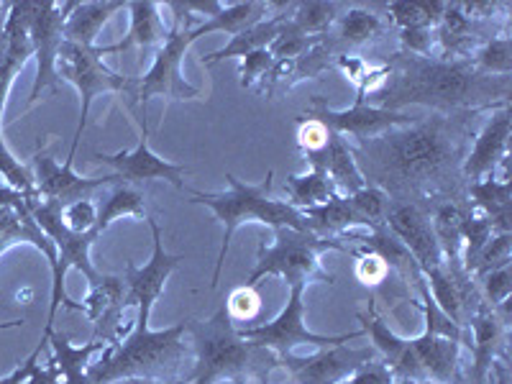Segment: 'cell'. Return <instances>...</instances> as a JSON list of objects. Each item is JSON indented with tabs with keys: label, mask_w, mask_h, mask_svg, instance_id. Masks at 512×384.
<instances>
[{
	"label": "cell",
	"mask_w": 512,
	"mask_h": 384,
	"mask_svg": "<svg viewBox=\"0 0 512 384\" xmlns=\"http://www.w3.org/2000/svg\"><path fill=\"white\" fill-rule=\"evenodd\" d=\"M482 113H431L351 146L367 187L392 203L431 213L448 200L466 198L464 162L474 141V118Z\"/></svg>",
	"instance_id": "cell-1"
},
{
	"label": "cell",
	"mask_w": 512,
	"mask_h": 384,
	"mask_svg": "<svg viewBox=\"0 0 512 384\" xmlns=\"http://www.w3.org/2000/svg\"><path fill=\"white\" fill-rule=\"evenodd\" d=\"M384 80L374 90V108L400 111L423 105L431 113H495L510 105L512 77H489L472 59H443L438 54L395 52L379 57Z\"/></svg>",
	"instance_id": "cell-2"
},
{
	"label": "cell",
	"mask_w": 512,
	"mask_h": 384,
	"mask_svg": "<svg viewBox=\"0 0 512 384\" xmlns=\"http://www.w3.org/2000/svg\"><path fill=\"white\" fill-rule=\"evenodd\" d=\"M187 323L190 320H182L164 331H128L126 338L105 346L98 364H90V384H111L116 379L172 384L182 379V364L190 359V349L182 341Z\"/></svg>",
	"instance_id": "cell-3"
},
{
	"label": "cell",
	"mask_w": 512,
	"mask_h": 384,
	"mask_svg": "<svg viewBox=\"0 0 512 384\" xmlns=\"http://www.w3.org/2000/svg\"><path fill=\"white\" fill-rule=\"evenodd\" d=\"M226 180L228 185H231L228 192H200L192 190V187H185L192 198H195L192 203L208 205V208L216 213L218 221L223 223V228H226V231H223V244L221 254H218L216 272H213V280H210V287H213V290H216L218 282H221L228 244H231L233 233L239 231V226L244 221H259L267 223V226L272 228H292V231L310 233L303 210L292 208L287 200L272 198V169L267 172V180H264L262 185H244V182L236 175H231V172H226Z\"/></svg>",
	"instance_id": "cell-4"
},
{
	"label": "cell",
	"mask_w": 512,
	"mask_h": 384,
	"mask_svg": "<svg viewBox=\"0 0 512 384\" xmlns=\"http://www.w3.org/2000/svg\"><path fill=\"white\" fill-rule=\"evenodd\" d=\"M187 331L192 333L195 351H198L195 369L187 374L190 382H267L269 361L256 359L262 349H256L241 338L239 328L228 320L223 308L210 320H190Z\"/></svg>",
	"instance_id": "cell-5"
},
{
	"label": "cell",
	"mask_w": 512,
	"mask_h": 384,
	"mask_svg": "<svg viewBox=\"0 0 512 384\" xmlns=\"http://www.w3.org/2000/svg\"><path fill=\"white\" fill-rule=\"evenodd\" d=\"M346 251L338 239H320L315 233L274 228V244L259 246L256 267L246 277L244 285L256 287L267 277H282L287 285H308V282H328L336 285V277L320 267V251Z\"/></svg>",
	"instance_id": "cell-6"
},
{
	"label": "cell",
	"mask_w": 512,
	"mask_h": 384,
	"mask_svg": "<svg viewBox=\"0 0 512 384\" xmlns=\"http://www.w3.org/2000/svg\"><path fill=\"white\" fill-rule=\"evenodd\" d=\"M169 8L175 11V26L167 31V39L157 49L152 70L146 72L144 80L136 82V90L128 103L131 108L144 105L146 111V100L154 95H164L167 100H195L200 95V90L187 85L182 77V59H185L187 49L195 44V39L190 36L192 16L185 3H169Z\"/></svg>",
	"instance_id": "cell-7"
},
{
	"label": "cell",
	"mask_w": 512,
	"mask_h": 384,
	"mask_svg": "<svg viewBox=\"0 0 512 384\" xmlns=\"http://www.w3.org/2000/svg\"><path fill=\"white\" fill-rule=\"evenodd\" d=\"M57 77L72 82L82 100L80 123H77L75 139H72V149H70L72 157H75L77 149H80L82 131H85V123H88L90 103H93L95 95L98 93H118V95L126 93L128 98H131L136 90V82H139V80H131V77L113 75L111 70H105V64L100 62L98 47L85 49V47H77V44H72V41H62V47H59Z\"/></svg>",
	"instance_id": "cell-8"
},
{
	"label": "cell",
	"mask_w": 512,
	"mask_h": 384,
	"mask_svg": "<svg viewBox=\"0 0 512 384\" xmlns=\"http://www.w3.org/2000/svg\"><path fill=\"white\" fill-rule=\"evenodd\" d=\"M303 292H305V285H292L290 300H287L280 318H274L272 323H264V326L239 328L241 338L249 341L251 346H256V349L269 351V354L274 356H287L297 344H310V346H320V349H328V346L349 344V341H354V338L367 336L364 328H361V331L341 333V336H318V333H310L303 323V313H305Z\"/></svg>",
	"instance_id": "cell-9"
},
{
	"label": "cell",
	"mask_w": 512,
	"mask_h": 384,
	"mask_svg": "<svg viewBox=\"0 0 512 384\" xmlns=\"http://www.w3.org/2000/svg\"><path fill=\"white\" fill-rule=\"evenodd\" d=\"M77 3H34L26 0V21H29V39L34 47L36 70L34 90H31L29 108L41 98L44 90L59 93L57 54L64 41V24Z\"/></svg>",
	"instance_id": "cell-10"
},
{
	"label": "cell",
	"mask_w": 512,
	"mask_h": 384,
	"mask_svg": "<svg viewBox=\"0 0 512 384\" xmlns=\"http://www.w3.org/2000/svg\"><path fill=\"white\" fill-rule=\"evenodd\" d=\"M377 356V351L364 346L338 344L318 351L313 356H274L269 354V372L274 367L287 369L292 384H344L354 372Z\"/></svg>",
	"instance_id": "cell-11"
},
{
	"label": "cell",
	"mask_w": 512,
	"mask_h": 384,
	"mask_svg": "<svg viewBox=\"0 0 512 384\" xmlns=\"http://www.w3.org/2000/svg\"><path fill=\"white\" fill-rule=\"evenodd\" d=\"M149 228H152L154 236V254L152 262L146 264V267H136L134 262L126 264V297H123V308H131L136 305V328L139 331H146L149 328V315H152V305L157 303V297L162 295L164 285H167L169 274L175 272L177 264L182 262V256L177 254H167L164 251V241H162V228L159 223L154 221L152 216L146 218Z\"/></svg>",
	"instance_id": "cell-12"
},
{
	"label": "cell",
	"mask_w": 512,
	"mask_h": 384,
	"mask_svg": "<svg viewBox=\"0 0 512 384\" xmlns=\"http://www.w3.org/2000/svg\"><path fill=\"white\" fill-rule=\"evenodd\" d=\"M72 162L75 157L67 154V162L64 167H57V162L52 159V154L47 149H41L31 157V172H34L36 182V198L49 200V203L57 205H70L77 200H93L95 192L105 185H121L116 175L95 177V180H85V177H77L72 172Z\"/></svg>",
	"instance_id": "cell-13"
},
{
	"label": "cell",
	"mask_w": 512,
	"mask_h": 384,
	"mask_svg": "<svg viewBox=\"0 0 512 384\" xmlns=\"http://www.w3.org/2000/svg\"><path fill=\"white\" fill-rule=\"evenodd\" d=\"M139 126H141V139L139 146H136L134 152L128 154H100L95 152V162L100 164H108L113 167L116 172L113 175L121 180V185L128 187H136V185H144V182H152V180H164L169 182L172 187L177 190H185V175L190 172V167L185 164H172V162H164L159 159L157 154L149 149V128H146V113H139Z\"/></svg>",
	"instance_id": "cell-14"
},
{
	"label": "cell",
	"mask_w": 512,
	"mask_h": 384,
	"mask_svg": "<svg viewBox=\"0 0 512 384\" xmlns=\"http://www.w3.org/2000/svg\"><path fill=\"white\" fill-rule=\"evenodd\" d=\"M464 331H472V369L469 377L474 384H487L489 369L497 359H507V341H510V305L505 308H489L479 303V308L469 315Z\"/></svg>",
	"instance_id": "cell-15"
},
{
	"label": "cell",
	"mask_w": 512,
	"mask_h": 384,
	"mask_svg": "<svg viewBox=\"0 0 512 384\" xmlns=\"http://www.w3.org/2000/svg\"><path fill=\"white\" fill-rule=\"evenodd\" d=\"M305 118H315L323 126H328L333 134L338 136H354L356 139H367V136H377L387 128L405 126V123L415 121L418 116H408V113L400 111H384V108H374V105L367 103H354L351 111H331L326 103V98L320 95H313V103H310L308 111L303 113Z\"/></svg>",
	"instance_id": "cell-16"
},
{
	"label": "cell",
	"mask_w": 512,
	"mask_h": 384,
	"mask_svg": "<svg viewBox=\"0 0 512 384\" xmlns=\"http://www.w3.org/2000/svg\"><path fill=\"white\" fill-rule=\"evenodd\" d=\"M384 226L395 233L402 244L408 246L413 259L418 262L420 272L433 267H441L446 262L441 244L436 239V231L431 226L428 213L408 203H392L387 205V216H384Z\"/></svg>",
	"instance_id": "cell-17"
},
{
	"label": "cell",
	"mask_w": 512,
	"mask_h": 384,
	"mask_svg": "<svg viewBox=\"0 0 512 384\" xmlns=\"http://www.w3.org/2000/svg\"><path fill=\"white\" fill-rule=\"evenodd\" d=\"M500 31L505 29L497 24H479V21L466 16L459 3H446L436 29H433V41L438 44V57L472 59L484 41L492 39Z\"/></svg>",
	"instance_id": "cell-18"
},
{
	"label": "cell",
	"mask_w": 512,
	"mask_h": 384,
	"mask_svg": "<svg viewBox=\"0 0 512 384\" xmlns=\"http://www.w3.org/2000/svg\"><path fill=\"white\" fill-rule=\"evenodd\" d=\"M338 57L336 44L331 41V36H320L313 47L305 54L295 59H274L272 70H269L267 80L262 85V98H277V95L287 93L295 85L305 80H318L323 72H328L333 67Z\"/></svg>",
	"instance_id": "cell-19"
},
{
	"label": "cell",
	"mask_w": 512,
	"mask_h": 384,
	"mask_svg": "<svg viewBox=\"0 0 512 384\" xmlns=\"http://www.w3.org/2000/svg\"><path fill=\"white\" fill-rule=\"evenodd\" d=\"M510 134L512 111L510 105H505V108H497L492 121L487 123V128H484L482 134L474 139V144L469 146V154H466L464 162L466 187L474 185V182L487 180V177H495V169L507 159Z\"/></svg>",
	"instance_id": "cell-20"
},
{
	"label": "cell",
	"mask_w": 512,
	"mask_h": 384,
	"mask_svg": "<svg viewBox=\"0 0 512 384\" xmlns=\"http://www.w3.org/2000/svg\"><path fill=\"white\" fill-rule=\"evenodd\" d=\"M390 29L392 24L379 11V3H351L328 36L336 44L338 54H356L369 44H379Z\"/></svg>",
	"instance_id": "cell-21"
},
{
	"label": "cell",
	"mask_w": 512,
	"mask_h": 384,
	"mask_svg": "<svg viewBox=\"0 0 512 384\" xmlns=\"http://www.w3.org/2000/svg\"><path fill=\"white\" fill-rule=\"evenodd\" d=\"M420 384H456L461 374V341L425 331L423 336L410 341Z\"/></svg>",
	"instance_id": "cell-22"
},
{
	"label": "cell",
	"mask_w": 512,
	"mask_h": 384,
	"mask_svg": "<svg viewBox=\"0 0 512 384\" xmlns=\"http://www.w3.org/2000/svg\"><path fill=\"white\" fill-rule=\"evenodd\" d=\"M123 297H126V280L116 274H103L98 285L90 287L88 297L82 300V313H88L90 323H95V341L113 344L121 333Z\"/></svg>",
	"instance_id": "cell-23"
},
{
	"label": "cell",
	"mask_w": 512,
	"mask_h": 384,
	"mask_svg": "<svg viewBox=\"0 0 512 384\" xmlns=\"http://www.w3.org/2000/svg\"><path fill=\"white\" fill-rule=\"evenodd\" d=\"M310 169H320L326 172L328 180L336 185V190H344L346 195H354L356 190H361L364 180H361L359 169H356L354 157H351V146L344 136H338L331 131V139L323 149H318L315 154H308Z\"/></svg>",
	"instance_id": "cell-24"
},
{
	"label": "cell",
	"mask_w": 512,
	"mask_h": 384,
	"mask_svg": "<svg viewBox=\"0 0 512 384\" xmlns=\"http://www.w3.org/2000/svg\"><path fill=\"white\" fill-rule=\"evenodd\" d=\"M126 6L131 8V29H128L126 39L111 44V47H98L100 57H105V54H121L131 47H162L164 39H167L157 3H152V0H134V3H126Z\"/></svg>",
	"instance_id": "cell-25"
},
{
	"label": "cell",
	"mask_w": 512,
	"mask_h": 384,
	"mask_svg": "<svg viewBox=\"0 0 512 384\" xmlns=\"http://www.w3.org/2000/svg\"><path fill=\"white\" fill-rule=\"evenodd\" d=\"M466 198L474 205V210L492 221L495 233H512V182L507 177L505 180L487 177L482 182H474L466 187Z\"/></svg>",
	"instance_id": "cell-26"
},
{
	"label": "cell",
	"mask_w": 512,
	"mask_h": 384,
	"mask_svg": "<svg viewBox=\"0 0 512 384\" xmlns=\"http://www.w3.org/2000/svg\"><path fill=\"white\" fill-rule=\"evenodd\" d=\"M274 3H264V0H249V3H228L221 6V11L216 16H210L208 21H203L200 26L190 31V36L195 41L205 34H213V31H223V34L239 36L241 31L251 29V26L267 21V13L272 11Z\"/></svg>",
	"instance_id": "cell-27"
},
{
	"label": "cell",
	"mask_w": 512,
	"mask_h": 384,
	"mask_svg": "<svg viewBox=\"0 0 512 384\" xmlns=\"http://www.w3.org/2000/svg\"><path fill=\"white\" fill-rule=\"evenodd\" d=\"M287 11H292V3L285 8V11L277 13V16H269L267 21H262V24L251 26V29L241 31L239 36H233L226 47L208 54V57H203V64L205 67H213V64L223 62V59L228 57H249V54L259 52V49H267L269 44L280 36L282 26H285V21L290 18L287 16Z\"/></svg>",
	"instance_id": "cell-28"
},
{
	"label": "cell",
	"mask_w": 512,
	"mask_h": 384,
	"mask_svg": "<svg viewBox=\"0 0 512 384\" xmlns=\"http://www.w3.org/2000/svg\"><path fill=\"white\" fill-rule=\"evenodd\" d=\"M305 221H308L310 233L320 236V239H336L341 233H346L354 226H364L359 213L351 205L349 195H333L323 205H313V208L303 210Z\"/></svg>",
	"instance_id": "cell-29"
},
{
	"label": "cell",
	"mask_w": 512,
	"mask_h": 384,
	"mask_svg": "<svg viewBox=\"0 0 512 384\" xmlns=\"http://www.w3.org/2000/svg\"><path fill=\"white\" fill-rule=\"evenodd\" d=\"M126 3H118V0H90V3H77L75 11L70 13L67 24H64V41H72L77 47L93 49L95 36L100 34V29L105 26V21L113 16L116 11Z\"/></svg>",
	"instance_id": "cell-30"
},
{
	"label": "cell",
	"mask_w": 512,
	"mask_h": 384,
	"mask_svg": "<svg viewBox=\"0 0 512 384\" xmlns=\"http://www.w3.org/2000/svg\"><path fill=\"white\" fill-rule=\"evenodd\" d=\"M49 344L54 349V361H57L62 384H90V356L98 354V351H105V346H108L103 341H95V338L85 346H72L67 341V336L54 331L49 333Z\"/></svg>",
	"instance_id": "cell-31"
},
{
	"label": "cell",
	"mask_w": 512,
	"mask_h": 384,
	"mask_svg": "<svg viewBox=\"0 0 512 384\" xmlns=\"http://www.w3.org/2000/svg\"><path fill=\"white\" fill-rule=\"evenodd\" d=\"M443 6L441 0L436 3H379V11L387 16L392 29L400 31H433L441 18Z\"/></svg>",
	"instance_id": "cell-32"
},
{
	"label": "cell",
	"mask_w": 512,
	"mask_h": 384,
	"mask_svg": "<svg viewBox=\"0 0 512 384\" xmlns=\"http://www.w3.org/2000/svg\"><path fill=\"white\" fill-rule=\"evenodd\" d=\"M346 6L341 3H323V0H308V3H295L290 13V24L305 36H326L341 18Z\"/></svg>",
	"instance_id": "cell-33"
},
{
	"label": "cell",
	"mask_w": 512,
	"mask_h": 384,
	"mask_svg": "<svg viewBox=\"0 0 512 384\" xmlns=\"http://www.w3.org/2000/svg\"><path fill=\"white\" fill-rule=\"evenodd\" d=\"M287 192V203L297 210L313 208V205H323L326 200H331L336 195V185L328 180L326 172L320 169H310L308 175L303 177H287L285 182Z\"/></svg>",
	"instance_id": "cell-34"
},
{
	"label": "cell",
	"mask_w": 512,
	"mask_h": 384,
	"mask_svg": "<svg viewBox=\"0 0 512 384\" xmlns=\"http://www.w3.org/2000/svg\"><path fill=\"white\" fill-rule=\"evenodd\" d=\"M123 216L149 218L144 192L136 190V187L118 185L116 190H113L111 198L105 200V203L98 208V221H95V228L103 233L113 221H118V218H123Z\"/></svg>",
	"instance_id": "cell-35"
},
{
	"label": "cell",
	"mask_w": 512,
	"mask_h": 384,
	"mask_svg": "<svg viewBox=\"0 0 512 384\" xmlns=\"http://www.w3.org/2000/svg\"><path fill=\"white\" fill-rule=\"evenodd\" d=\"M474 67L489 77H512V36L505 31L487 39L472 57Z\"/></svg>",
	"instance_id": "cell-36"
},
{
	"label": "cell",
	"mask_w": 512,
	"mask_h": 384,
	"mask_svg": "<svg viewBox=\"0 0 512 384\" xmlns=\"http://www.w3.org/2000/svg\"><path fill=\"white\" fill-rule=\"evenodd\" d=\"M223 310H226L228 320L236 328H251L254 320L259 318V313H262V295L251 285L233 287Z\"/></svg>",
	"instance_id": "cell-37"
},
{
	"label": "cell",
	"mask_w": 512,
	"mask_h": 384,
	"mask_svg": "<svg viewBox=\"0 0 512 384\" xmlns=\"http://www.w3.org/2000/svg\"><path fill=\"white\" fill-rule=\"evenodd\" d=\"M510 259H512V233H495V236L487 241V246L479 251V256L474 259L472 267H469V274H472L474 282H477L479 277H484V274L495 272V269L500 267H507Z\"/></svg>",
	"instance_id": "cell-38"
},
{
	"label": "cell",
	"mask_w": 512,
	"mask_h": 384,
	"mask_svg": "<svg viewBox=\"0 0 512 384\" xmlns=\"http://www.w3.org/2000/svg\"><path fill=\"white\" fill-rule=\"evenodd\" d=\"M351 205L359 213V218L364 221L367 228H379L384 226V216H387V205H390V198L384 195L377 187H361L354 195H349Z\"/></svg>",
	"instance_id": "cell-39"
},
{
	"label": "cell",
	"mask_w": 512,
	"mask_h": 384,
	"mask_svg": "<svg viewBox=\"0 0 512 384\" xmlns=\"http://www.w3.org/2000/svg\"><path fill=\"white\" fill-rule=\"evenodd\" d=\"M479 292H482V300L489 305V308H505L510 305V292H512V269L510 264L507 267L495 269V272L484 274L477 280Z\"/></svg>",
	"instance_id": "cell-40"
},
{
	"label": "cell",
	"mask_w": 512,
	"mask_h": 384,
	"mask_svg": "<svg viewBox=\"0 0 512 384\" xmlns=\"http://www.w3.org/2000/svg\"><path fill=\"white\" fill-rule=\"evenodd\" d=\"M318 39L300 34V31L290 24V18H287L285 26H282V31H280V36H277V39L269 44L267 52L272 59H295V57H300V54L308 52V49L313 47Z\"/></svg>",
	"instance_id": "cell-41"
},
{
	"label": "cell",
	"mask_w": 512,
	"mask_h": 384,
	"mask_svg": "<svg viewBox=\"0 0 512 384\" xmlns=\"http://www.w3.org/2000/svg\"><path fill=\"white\" fill-rule=\"evenodd\" d=\"M354 254V274L361 285L367 287H379L387 277H390L392 269L387 267L382 256H377L374 251H351Z\"/></svg>",
	"instance_id": "cell-42"
},
{
	"label": "cell",
	"mask_w": 512,
	"mask_h": 384,
	"mask_svg": "<svg viewBox=\"0 0 512 384\" xmlns=\"http://www.w3.org/2000/svg\"><path fill=\"white\" fill-rule=\"evenodd\" d=\"M274 59L269 57L267 49H259V52L249 54V57H244V64H241V88L244 90H251V93H262V85L264 80H267L269 70H272Z\"/></svg>",
	"instance_id": "cell-43"
},
{
	"label": "cell",
	"mask_w": 512,
	"mask_h": 384,
	"mask_svg": "<svg viewBox=\"0 0 512 384\" xmlns=\"http://www.w3.org/2000/svg\"><path fill=\"white\" fill-rule=\"evenodd\" d=\"M328 139H331V128L323 126V123L315 121V118L297 116V146H300L303 157L323 149V146L328 144Z\"/></svg>",
	"instance_id": "cell-44"
},
{
	"label": "cell",
	"mask_w": 512,
	"mask_h": 384,
	"mask_svg": "<svg viewBox=\"0 0 512 384\" xmlns=\"http://www.w3.org/2000/svg\"><path fill=\"white\" fill-rule=\"evenodd\" d=\"M95 221H98V208H95L93 200H77V203H70L62 208L64 228L72 233L93 231Z\"/></svg>",
	"instance_id": "cell-45"
},
{
	"label": "cell",
	"mask_w": 512,
	"mask_h": 384,
	"mask_svg": "<svg viewBox=\"0 0 512 384\" xmlns=\"http://www.w3.org/2000/svg\"><path fill=\"white\" fill-rule=\"evenodd\" d=\"M344 384H402V382L397 379V374L387 367V361L374 356V359L369 361V364H364L359 372L351 374Z\"/></svg>",
	"instance_id": "cell-46"
},
{
	"label": "cell",
	"mask_w": 512,
	"mask_h": 384,
	"mask_svg": "<svg viewBox=\"0 0 512 384\" xmlns=\"http://www.w3.org/2000/svg\"><path fill=\"white\" fill-rule=\"evenodd\" d=\"M41 349H44V344H41V341H39V346H36V349L31 351V356H29V359H26L24 364H21V367L16 369V372H13V374H8L6 379H0V384H24L26 379L31 377V372H34V369L39 367V364H36V361H39V356H41Z\"/></svg>",
	"instance_id": "cell-47"
},
{
	"label": "cell",
	"mask_w": 512,
	"mask_h": 384,
	"mask_svg": "<svg viewBox=\"0 0 512 384\" xmlns=\"http://www.w3.org/2000/svg\"><path fill=\"white\" fill-rule=\"evenodd\" d=\"M24 384H62V377H59V367L57 361H49L47 367H36L31 372V377L26 379Z\"/></svg>",
	"instance_id": "cell-48"
},
{
	"label": "cell",
	"mask_w": 512,
	"mask_h": 384,
	"mask_svg": "<svg viewBox=\"0 0 512 384\" xmlns=\"http://www.w3.org/2000/svg\"><path fill=\"white\" fill-rule=\"evenodd\" d=\"M489 377L495 379V384H510V369H507V359H497L489 369Z\"/></svg>",
	"instance_id": "cell-49"
},
{
	"label": "cell",
	"mask_w": 512,
	"mask_h": 384,
	"mask_svg": "<svg viewBox=\"0 0 512 384\" xmlns=\"http://www.w3.org/2000/svg\"><path fill=\"white\" fill-rule=\"evenodd\" d=\"M8 13H11V3H0V34H3V31H6Z\"/></svg>",
	"instance_id": "cell-50"
},
{
	"label": "cell",
	"mask_w": 512,
	"mask_h": 384,
	"mask_svg": "<svg viewBox=\"0 0 512 384\" xmlns=\"http://www.w3.org/2000/svg\"><path fill=\"white\" fill-rule=\"evenodd\" d=\"M3 254V249H0ZM24 326V320H8V323H0V331H8V328H21Z\"/></svg>",
	"instance_id": "cell-51"
},
{
	"label": "cell",
	"mask_w": 512,
	"mask_h": 384,
	"mask_svg": "<svg viewBox=\"0 0 512 384\" xmlns=\"http://www.w3.org/2000/svg\"><path fill=\"white\" fill-rule=\"evenodd\" d=\"M6 59V34H0V64Z\"/></svg>",
	"instance_id": "cell-52"
},
{
	"label": "cell",
	"mask_w": 512,
	"mask_h": 384,
	"mask_svg": "<svg viewBox=\"0 0 512 384\" xmlns=\"http://www.w3.org/2000/svg\"><path fill=\"white\" fill-rule=\"evenodd\" d=\"M126 384H154V382H146V379H126Z\"/></svg>",
	"instance_id": "cell-53"
},
{
	"label": "cell",
	"mask_w": 512,
	"mask_h": 384,
	"mask_svg": "<svg viewBox=\"0 0 512 384\" xmlns=\"http://www.w3.org/2000/svg\"><path fill=\"white\" fill-rule=\"evenodd\" d=\"M172 384H200V382H190L187 377H182V379H177V382H172Z\"/></svg>",
	"instance_id": "cell-54"
},
{
	"label": "cell",
	"mask_w": 512,
	"mask_h": 384,
	"mask_svg": "<svg viewBox=\"0 0 512 384\" xmlns=\"http://www.w3.org/2000/svg\"><path fill=\"white\" fill-rule=\"evenodd\" d=\"M249 384H269V382H249Z\"/></svg>",
	"instance_id": "cell-55"
},
{
	"label": "cell",
	"mask_w": 512,
	"mask_h": 384,
	"mask_svg": "<svg viewBox=\"0 0 512 384\" xmlns=\"http://www.w3.org/2000/svg\"><path fill=\"white\" fill-rule=\"evenodd\" d=\"M402 384H410V382H402Z\"/></svg>",
	"instance_id": "cell-56"
}]
</instances>
